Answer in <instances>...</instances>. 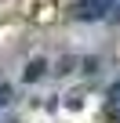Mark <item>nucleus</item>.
I'll use <instances>...</instances> for the list:
<instances>
[{"mask_svg":"<svg viewBox=\"0 0 120 123\" xmlns=\"http://www.w3.org/2000/svg\"><path fill=\"white\" fill-rule=\"evenodd\" d=\"M120 0H77L73 4V18L80 22H95V18H106L109 11H116Z\"/></svg>","mask_w":120,"mask_h":123,"instance_id":"obj_1","label":"nucleus"},{"mask_svg":"<svg viewBox=\"0 0 120 123\" xmlns=\"http://www.w3.org/2000/svg\"><path fill=\"white\" fill-rule=\"evenodd\" d=\"M44 69H47V62H44V58H36V62H29V65H26V83H33V80H40V76H44Z\"/></svg>","mask_w":120,"mask_h":123,"instance_id":"obj_2","label":"nucleus"},{"mask_svg":"<svg viewBox=\"0 0 120 123\" xmlns=\"http://www.w3.org/2000/svg\"><path fill=\"white\" fill-rule=\"evenodd\" d=\"M109 101H113V105H116V101H120V80H116V83H113V87H109Z\"/></svg>","mask_w":120,"mask_h":123,"instance_id":"obj_3","label":"nucleus"},{"mask_svg":"<svg viewBox=\"0 0 120 123\" xmlns=\"http://www.w3.org/2000/svg\"><path fill=\"white\" fill-rule=\"evenodd\" d=\"M11 101V87H0V105H7Z\"/></svg>","mask_w":120,"mask_h":123,"instance_id":"obj_4","label":"nucleus"},{"mask_svg":"<svg viewBox=\"0 0 120 123\" xmlns=\"http://www.w3.org/2000/svg\"><path fill=\"white\" fill-rule=\"evenodd\" d=\"M113 18H116V22H120V4H116V11H113Z\"/></svg>","mask_w":120,"mask_h":123,"instance_id":"obj_5","label":"nucleus"}]
</instances>
